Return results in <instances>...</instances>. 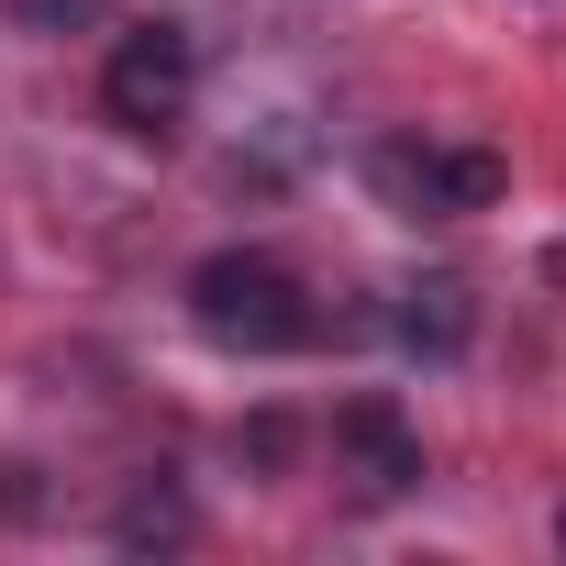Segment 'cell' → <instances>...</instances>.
Listing matches in <instances>:
<instances>
[{"label": "cell", "instance_id": "obj_2", "mask_svg": "<svg viewBox=\"0 0 566 566\" xmlns=\"http://www.w3.org/2000/svg\"><path fill=\"white\" fill-rule=\"evenodd\" d=\"M367 189L411 222H478V211L511 200V156L500 145H378Z\"/></svg>", "mask_w": 566, "mask_h": 566}, {"label": "cell", "instance_id": "obj_8", "mask_svg": "<svg viewBox=\"0 0 566 566\" xmlns=\"http://www.w3.org/2000/svg\"><path fill=\"white\" fill-rule=\"evenodd\" d=\"M12 12H23V23H45V34H56V23H78V12H90V0H12Z\"/></svg>", "mask_w": 566, "mask_h": 566}, {"label": "cell", "instance_id": "obj_9", "mask_svg": "<svg viewBox=\"0 0 566 566\" xmlns=\"http://www.w3.org/2000/svg\"><path fill=\"white\" fill-rule=\"evenodd\" d=\"M555 555H566V511H555Z\"/></svg>", "mask_w": 566, "mask_h": 566}, {"label": "cell", "instance_id": "obj_5", "mask_svg": "<svg viewBox=\"0 0 566 566\" xmlns=\"http://www.w3.org/2000/svg\"><path fill=\"white\" fill-rule=\"evenodd\" d=\"M389 334H400L422 367H444V356L478 345V290H467V277H411L400 312H389Z\"/></svg>", "mask_w": 566, "mask_h": 566}, {"label": "cell", "instance_id": "obj_7", "mask_svg": "<svg viewBox=\"0 0 566 566\" xmlns=\"http://www.w3.org/2000/svg\"><path fill=\"white\" fill-rule=\"evenodd\" d=\"M233 455H244L255 478H277V467H290V455H301V422H290V411H255V422L233 433Z\"/></svg>", "mask_w": 566, "mask_h": 566}, {"label": "cell", "instance_id": "obj_1", "mask_svg": "<svg viewBox=\"0 0 566 566\" xmlns=\"http://www.w3.org/2000/svg\"><path fill=\"white\" fill-rule=\"evenodd\" d=\"M189 323L233 356H290V345H312V290L266 244H222L189 266Z\"/></svg>", "mask_w": 566, "mask_h": 566}, {"label": "cell", "instance_id": "obj_4", "mask_svg": "<svg viewBox=\"0 0 566 566\" xmlns=\"http://www.w3.org/2000/svg\"><path fill=\"white\" fill-rule=\"evenodd\" d=\"M334 478H345V500H367V511H389V500L422 489V433H411V411H400L389 389H367V400L334 411Z\"/></svg>", "mask_w": 566, "mask_h": 566}, {"label": "cell", "instance_id": "obj_3", "mask_svg": "<svg viewBox=\"0 0 566 566\" xmlns=\"http://www.w3.org/2000/svg\"><path fill=\"white\" fill-rule=\"evenodd\" d=\"M189 90H200L189 23H134V34L112 45V67H101V112H112L123 134H145V145H167V134L189 123Z\"/></svg>", "mask_w": 566, "mask_h": 566}, {"label": "cell", "instance_id": "obj_6", "mask_svg": "<svg viewBox=\"0 0 566 566\" xmlns=\"http://www.w3.org/2000/svg\"><path fill=\"white\" fill-rule=\"evenodd\" d=\"M189 533H200V511H189L178 478H145V489H123V511H112V544H123V555H167V544H189Z\"/></svg>", "mask_w": 566, "mask_h": 566}]
</instances>
